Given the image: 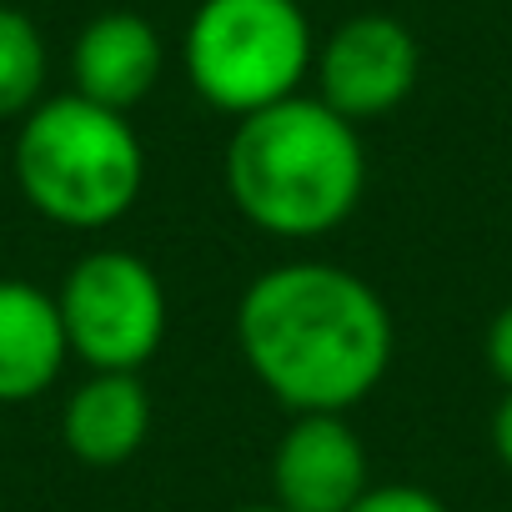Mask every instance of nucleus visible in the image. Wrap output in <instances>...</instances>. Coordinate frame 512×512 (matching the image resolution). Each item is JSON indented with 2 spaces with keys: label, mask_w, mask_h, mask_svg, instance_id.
I'll return each mask as SVG.
<instances>
[{
  "label": "nucleus",
  "mask_w": 512,
  "mask_h": 512,
  "mask_svg": "<svg viewBox=\"0 0 512 512\" xmlns=\"http://www.w3.org/2000/svg\"><path fill=\"white\" fill-rule=\"evenodd\" d=\"M507 211H512V201H507Z\"/></svg>",
  "instance_id": "16"
},
{
  "label": "nucleus",
  "mask_w": 512,
  "mask_h": 512,
  "mask_svg": "<svg viewBox=\"0 0 512 512\" xmlns=\"http://www.w3.org/2000/svg\"><path fill=\"white\" fill-rule=\"evenodd\" d=\"M487 367L512 392V302L497 307V317L487 322Z\"/></svg>",
  "instance_id": "13"
},
{
  "label": "nucleus",
  "mask_w": 512,
  "mask_h": 512,
  "mask_svg": "<svg viewBox=\"0 0 512 512\" xmlns=\"http://www.w3.org/2000/svg\"><path fill=\"white\" fill-rule=\"evenodd\" d=\"M347 512H447V502L417 482H387V487H367Z\"/></svg>",
  "instance_id": "12"
},
{
  "label": "nucleus",
  "mask_w": 512,
  "mask_h": 512,
  "mask_svg": "<svg viewBox=\"0 0 512 512\" xmlns=\"http://www.w3.org/2000/svg\"><path fill=\"white\" fill-rule=\"evenodd\" d=\"M317 61L302 0H201L181 31V71L191 91L241 121L302 96Z\"/></svg>",
  "instance_id": "4"
},
{
  "label": "nucleus",
  "mask_w": 512,
  "mask_h": 512,
  "mask_svg": "<svg viewBox=\"0 0 512 512\" xmlns=\"http://www.w3.org/2000/svg\"><path fill=\"white\" fill-rule=\"evenodd\" d=\"M312 76H317V101L332 106L342 121H352V126L387 121L417 91L422 46L407 21L362 11V16H347L342 26H332L327 41H317Z\"/></svg>",
  "instance_id": "6"
},
{
  "label": "nucleus",
  "mask_w": 512,
  "mask_h": 512,
  "mask_svg": "<svg viewBox=\"0 0 512 512\" xmlns=\"http://www.w3.org/2000/svg\"><path fill=\"white\" fill-rule=\"evenodd\" d=\"M236 347L292 417L352 412L392 367L397 332L372 282L337 262H287L236 302Z\"/></svg>",
  "instance_id": "1"
},
{
  "label": "nucleus",
  "mask_w": 512,
  "mask_h": 512,
  "mask_svg": "<svg viewBox=\"0 0 512 512\" xmlns=\"http://www.w3.org/2000/svg\"><path fill=\"white\" fill-rule=\"evenodd\" d=\"M241 512H287L282 502H251V507H241Z\"/></svg>",
  "instance_id": "15"
},
{
  "label": "nucleus",
  "mask_w": 512,
  "mask_h": 512,
  "mask_svg": "<svg viewBox=\"0 0 512 512\" xmlns=\"http://www.w3.org/2000/svg\"><path fill=\"white\" fill-rule=\"evenodd\" d=\"M166 71V46L161 31L136 16V11H101L81 26L76 46H71V81L76 96L111 106V111H131L141 106Z\"/></svg>",
  "instance_id": "8"
},
{
  "label": "nucleus",
  "mask_w": 512,
  "mask_h": 512,
  "mask_svg": "<svg viewBox=\"0 0 512 512\" xmlns=\"http://www.w3.org/2000/svg\"><path fill=\"white\" fill-rule=\"evenodd\" d=\"M11 171L31 211L71 231H101L136 206L146 151L126 111L66 91L21 116Z\"/></svg>",
  "instance_id": "3"
},
{
  "label": "nucleus",
  "mask_w": 512,
  "mask_h": 512,
  "mask_svg": "<svg viewBox=\"0 0 512 512\" xmlns=\"http://www.w3.org/2000/svg\"><path fill=\"white\" fill-rule=\"evenodd\" d=\"M151 437V392L141 372H91L61 407V442L86 467H121Z\"/></svg>",
  "instance_id": "10"
},
{
  "label": "nucleus",
  "mask_w": 512,
  "mask_h": 512,
  "mask_svg": "<svg viewBox=\"0 0 512 512\" xmlns=\"http://www.w3.org/2000/svg\"><path fill=\"white\" fill-rule=\"evenodd\" d=\"M66 362L71 342L56 292L21 277H0V407H21L51 392Z\"/></svg>",
  "instance_id": "9"
},
{
  "label": "nucleus",
  "mask_w": 512,
  "mask_h": 512,
  "mask_svg": "<svg viewBox=\"0 0 512 512\" xmlns=\"http://www.w3.org/2000/svg\"><path fill=\"white\" fill-rule=\"evenodd\" d=\"M367 447L342 412H302L272 447V502L287 512H347L367 487Z\"/></svg>",
  "instance_id": "7"
},
{
  "label": "nucleus",
  "mask_w": 512,
  "mask_h": 512,
  "mask_svg": "<svg viewBox=\"0 0 512 512\" xmlns=\"http://www.w3.org/2000/svg\"><path fill=\"white\" fill-rule=\"evenodd\" d=\"M71 357L91 372H141L166 342V287L146 256L126 246H96L56 287Z\"/></svg>",
  "instance_id": "5"
},
{
  "label": "nucleus",
  "mask_w": 512,
  "mask_h": 512,
  "mask_svg": "<svg viewBox=\"0 0 512 512\" xmlns=\"http://www.w3.org/2000/svg\"><path fill=\"white\" fill-rule=\"evenodd\" d=\"M492 452H497V462L512 472V392L497 402V412H492Z\"/></svg>",
  "instance_id": "14"
},
{
  "label": "nucleus",
  "mask_w": 512,
  "mask_h": 512,
  "mask_svg": "<svg viewBox=\"0 0 512 512\" xmlns=\"http://www.w3.org/2000/svg\"><path fill=\"white\" fill-rule=\"evenodd\" d=\"M221 181L246 226L277 241L332 236L367 191L362 126L317 96H287L231 126Z\"/></svg>",
  "instance_id": "2"
},
{
  "label": "nucleus",
  "mask_w": 512,
  "mask_h": 512,
  "mask_svg": "<svg viewBox=\"0 0 512 512\" xmlns=\"http://www.w3.org/2000/svg\"><path fill=\"white\" fill-rule=\"evenodd\" d=\"M46 76L51 51L41 26L16 6H0V121L31 116L46 101Z\"/></svg>",
  "instance_id": "11"
}]
</instances>
